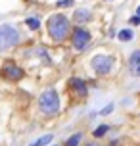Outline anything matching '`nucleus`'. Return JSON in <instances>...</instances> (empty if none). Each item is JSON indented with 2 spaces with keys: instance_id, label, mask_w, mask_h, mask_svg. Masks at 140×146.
<instances>
[{
  "instance_id": "nucleus-13",
  "label": "nucleus",
  "mask_w": 140,
  "mask_h": 146,
  "mask_svg": "<svg viewBox=\"0 0 140 146\" xmlns=\"http://www.w3.org/2000/svg\"><path fill=\"white\" fill-rule=\"evenodd\" d=\"M133 38V31L131 29H123V31H119V40H131Z\"/></svg>"
},
{
  "instance_id": "nucleus-19",
  "label": "nucleus",
  "mask_w": 140,
  "mask_h": 146,
  "mask_svg": "<svg viewBox=\"0 0 140 146\" xmlns=\"http://www.w3.org/2000/svg\"><path fill=\"white\" fill-rule=\"evenodd\" d=\"M88 146H98V144H94V142H92V144H88Z\"/></svg>"
},
{
  "instance_id": "nucleus-15",
  "label": "nucleus",
  "mask_w": 140,
  "mask_h": 146,
  "mask_svg": "<svg viewBox=\"0 0 140 146\" xmlns=\"http://www.w3.org/2000/svg\"><path fill=\"white\" fill-rule=\"evenodd\" d=\"M56 6L58 8H69V6H73V0H59V2H56Z\"/></svg>"
},
{
  "instance_id": "nucleus-3",
  "label": "nucleus",
  "mask_w": 140,
  "mask_h": 146,
  "mask_svg": "<svg viewBox=\"0 0 140 146\" xmlns=\"http://www.w3.org/2000/svg\"><path fill=\"white\" fill-rule=\"evenodd\" d=\"M21 40L19 31L15 29L14 25H0V50H8V48H14L17 46Z\"/></svg>"
},
{
  "instance_id": "nucleus-1",
  "label": "nucleus",
  "mask_w": 140,
  "mask_h": 146,
  "mask_svg": "<svg viewBox=\"0 0 140 146\" xmlns=\"http://www.w3.org/2000/svg\"><path fill=\"white\" fill-rule=\"evenodd\" d=\"M46 29L50 33L52 40L56 42H63L67 36L71 35V23L63 14H54L48 17V23H46Z\"/></svg>"
},
{
  "instance_id": "nucleus-10",
  "label": "nucleus",
  "mask_w": 140,
  "mask_h": 146,
  "mask_svg": "<svg viewBox=\"0 0 140 146\" xmlns=\"http://www.w3.org/2000/svg\"><path fill=\"white\" fill-rule=\"evenodd\" d=\"M52 139H54L52 135H44L42 139H38V140H35V142H31V146H46Z\"/></svg>"
},
{
  "instance_id": "nucleus-7",
  "label": "nucleus",
  "mask_w": 140,
  "mask_h": 146,
  "mask_svg": "<svg viewBox=\"0 0 140 146\" xmlns=\"http://www.w3.org/2000/svg\"><path fill=\"white\" fill-rule=\"evenodd\" d=\"M69 88L73 90V94H77L79 98H85V96L88 94V88H87V83L79 77H73V79L69 81Z\"/></svg>"
},
{
  "instance_id": "nucleus-5",
  "label": "nucleus",
  "mask_w": 140,
  "mask_h": 146,
  "mask_svg": "<svg viewBox=\"0 0 140 146\" xmlns=\"http://www.w3.org/2000/svg\"><path fill=\"white\" fill-rule=\"evenodd\" d=\"M71 40H73V48L75 50H85L90 42V33L85 27H75L71 31Z\"/></svg>"
},
{
  "instance_id": "nucleus-6",
  "label": "nucleus",
  "mask_w": 140,
  "mask_h": 146,
  "mask_svg": "<svg viewBox=\"0 0 140 146\" xmlns=\"http://www.w3.org/2000/svg\"><path fill=\"white\" fill-rule=\"evenodd\" d=\"M92 69H94L98 75H108V73L113 69V58L111 56H94L92 58Z\"/></svg>"
},
{
  "instance_id": "nucleus-8",
  "label": "nucleus",
  "mask_w": 140,
  "mask_h": 146,
  "mask_svg": "<svg viewBox=\"0 0 140 146\" xmlns=\"http://www.w3.org/2000/svg\"><path fill=\"white\" fill-rule=\"evenodd\" d=\"M129 67H131V73H133L134 77H140V50H134L131 54Z\"/></svg>"
},
{
  "instance_id": "nucleus-9",
  "label": "nucleus",
  "mask_w": 140,
  "mask_h": 146,
  "mask_svg": "<svg viewBox=\"0 0 140 146\" xmlns=\"http://www.w3.org/2000/svg\"><path fill=\"white\" fill-rule=\"evenodd\" d=\"M73 19L77 23H87V21L92 19V14H90L88 10H85V8H83V10H77V12L73 14Z\"/></svg>"
},
{
  "instance_id": "nucleus-4",
  "label": "nucleus",
  "mask_w": 140,
  "mask_h": 146,
  "mask_svg": "<svg viewBox=\"0 0 140 146\" xmlns=\"http://www.w3.org/2000/svg\"><path fill=\"white\" fill-rule=\"evenodd\" d=\"M0 75H2V79H6V81H19V79H23L25 71L15 62L8 60V62H4V66L0 67Z\"/></svg>"
},
{
  "instance_id": "nucleus-11",
  "label": "nucleus",
  "mask_w": 140,
  "mask_h": 146,
  "mask_svg": "<svg viewBox=\"0 0 140 146\" xmlns=\"http://www.w3.org/2000/svg\"><path fill=\"white\" fill-rule=\"evenodd\" d=\"M27 27H29V29H33V31H37L38 27H40V21H38L37 17H27Z\"/></svg>"
},
{
  "instance_id": "nucleus-12",
  "label": "nucleus",
  "mask_w": 140,
  "mask_h": 146,
  "mask_svg": "<svg viewBox=\"0 0 140 146\" xmlns=\"http://www.w3.org/2000/svg\"><path fill=\"white\" fill-rule=\"evenodd\" d=\"M81 139H83V135H81V133H77V135H73V137H71V139L65 142V146H79Z\"/></svg>"
},
{
  "instance_id": "nucleus-18",
  "label": "nucleus",
  "mask_w": 140,
  "mask_h": 146,
  "mask_svg": "<svg viewBox=\"0 0 140 146\" xmlns=\"http://www.w3.org/2000/svg\"><path fill=\"white\" fill-rule=\"evenodd\" d=\"M136 15H140V6H138V8H136Z\"/></svg>"
},
{
  "instance_id": "nucleus-16",
  "label": "nucleus",
  "mask_w": 140,
  "mask_h": 146,
  "mask_svg": "<svg viewBox=\"0 0 140 146\" xmlns=\"http://www.w3.org/2000/svg\"><path fill=\"white\" fill-rule=\"evenodd\" d=\"M111 111H113V104H110V106H106V108H104L102 111H100V113H102V115H108V113H111Z\"/></svg>"
},
{
  "instance_id": "nucleus-14",
  "label": "nucleus",
  "mask_w": 140,
  "mask_h": 146,
  "mask_svg": "<svg viewBox=\"0 0 140 146\" xmlns=\"http://www.w3.org/2000/svg\"><path fill=\"white\" fill-rule=\"evenodd\" d=\"M108 131H110V127H108V125H100L98 129H94V137H96V139H100V137H104Z\"/></svg>"
},
{
  "instance_id": "nucleus-2",
  "label": "nucleus",
  "mask_w": 140,
  "mask_h": 146,
  "mask_svg": "<svg viewBox=\"0 0 140 146\" xmlns=\"http://www.w3.org/2000/svg\"><path fill=\"white\" fill-rule=\"evenodd\" d=\"M38 108L44 115H56L59 111V96L54 88H48L38 96Z\"/></svg>"
},
{
  "instance_id": "nucleus-17",
  "label": "nucleus",
  "mask_w": 140,
  "mask_h": 146,
  "mask_svg": "<svg viewBox=\"0 0 140 146\" xmlns=\"http://www.w3.org/2000/svg\"><path fill=\"white\" fill-rule=\"evenodd\" d=\"M131 23H133V25H140V15H134V17H131Z\"/></svg>"
}]
</instances>
